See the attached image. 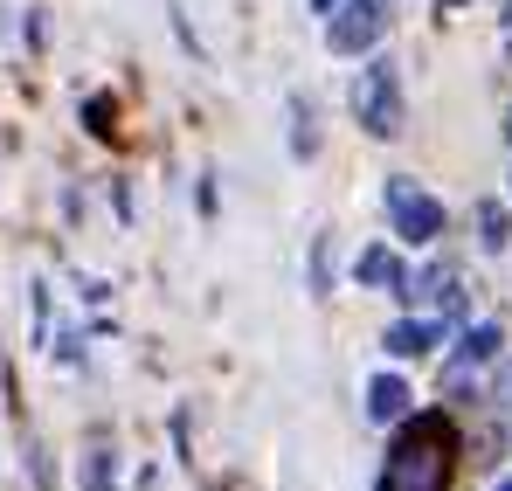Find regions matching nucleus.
Returning a JSON list of instances; mask_svg holds the SVG:
<instances>
[{"mask_svg":"<svg viewBox=\"0 0 512 491\" xmlns=\"http://www.w3.org/2000/svg\"><path fill=\"white\" fill-rule=\"evenodd\" d=\"M402 409H409V388H402L395 374H381V381L367 388V415H374V422H395Z\"/></svg>","mask_w":512,"mask_h":491,"instance_id":"nucleus-7","label":"nucleus"},{"mask_svg":"<svg viewBox=\"0 0 512 491\" xmlns=\"http://www.w3.org/2000/svg\"><path fill=\"white\" fill-rule=\"evenodd\" d=\"M84 118H90V132H111V104H104V97H90Z\"/></svg>","mask_w":512,"mask_h":491,"instance_id":"nucleus-11","label":"nucleus"},{"mask_svg":"<svg viewBox=\"0 0 512 491\" xmlns=\"http://www.w3.org/2000/svg\"><path fill=\"white\" fill-rule=\"evenodd\" d=\"M450 478H457V422L450 415L402 422V436L388 450V471H381V491H450Z\"/></svg>","mask_w":512,"mask_h":491,"instance_id":"nucleus-1","label":"nucleus"},{"mask_svg":"<svg viewBox=\"0 0 512 491\" xmlns=\"http://www.w3.org/2000/svg\"><path fill=\"white\" fill-rule=\"evenodd\" d=\"M436 339H443V326H429V319H402V326H388V353H395V360H423Z\"/></svg>","mask_w":512,"mask_h":491,"instance_id":"nucleus-6","label":"nucleus"},{"mask_svg":"<svg viewBox=\"0 0 512 491\" xmlns=\"http://www.w3.org/2000/svg\"><path fill=\"white\" fill-rule=\"evenodd\" d=\"M353 118L374 132V139H395L402 132V77H395V63L388 56H374L360 83H353Z\"/></svg>","mask_w":512,"mask_h":491,"instance_id":"nucleus-2","label":"nucleus"},{"mask_svg":"<svg viewBox=\"0 0 512 491\" xmlns=\"http://www.w3.org/2000/svg\"><path fill=\"white\" fill-rule=\"evenodd\" d=\"M353 270H360V284H374V291H402V284H409V270H402L395 249H360Z\"/></svg>","mask_w":512,"mask_h":491,"instance_id":"nucleus-5","label":"nucleus"},{"mask_svg":"<svg viewBox=\"0 0 512 491\" xmlns=\"http://www.w3.org/2000/svg\"><path fill=\"white\" fill-rule=\"evenodd\" d=\"M478 229H485V249H506V208H478Z\"/></svg>","mask_w":512,"mask_h":491,"instance_id":"nucleus-9","label":"nucleus"},{"mask_svg":"<svg viewBox=\"0 0 512 491\" xmlns=\"http://www.w3.org/2000/svg\"><path fill=\"white\" fill-rule=\"evenodd\" d=\"M436 7H464V0H436Z\"/></svg>","mask_w":512,"mask_h":491,"instance_id":"nucleus-14","label":"nucleus"},{"mask_svg":"<svg viewBox=\"0 0 512 491\" xmlns=\"http://www.w3.org/2000/svg\"><path fill=\"white\" fill-rule=\"evenodd\" d=\"M388 215L402 243H436L443 236V201H429L416 180H388Z\"/></svg>","mask_w":512,"mask_h":491,"instance_id":"nucleus-3","label":"nucleus"},{"mask_svg":"<svg viewBox=\"0 0 512 491\" xmlns=\"http://www.w3.org/2000/svg\"><path fill=\"white\" fill-rule=\"evenodd\" d=\"M312 7H319V14H333V7H340V0H312Z\"/></svg>","mask_w":512,"mask_h":491,"instance_id":"nucleus-13","label":"nucleus"},{"mask_svg":"<svg viewBox=\"0 0 512 491\" xmlns=\"http://www.w3.org/2000/svg\"><path fill=\"white\" fill-rule=\"evenodd\" d=\"M506 139H512V111H506Z\"/></svg>","mask_w":512,"mask_h":491,"instance_id":"nucleus-15","label":"nucleus"},{"mask_svg":"<svg viewBox=\"0 0 512 491\" xmlns=\"http://www.w3.org/2000/svg\"><path fill=\"white\" fill-rule=\"evenodd\" d=\"M506 21H512V7H506Z\"/></svg>","mask_w":512,"mask_h":491,"instance_id":"nucleus-17","label":"nucleus"},{"mask_svg":"<svg viewBox=\"0 0 512 491\" xmlns=\"http://www.w3.org/2000/svg\"><path fill=\"white\" fill-rule=\"evenodd\" d=\"M291 146H298V153H319V132H312V111H305V104H298V132H291Z\"/></svg>","mask_w":512,"mask_h":491,"instance_id":"nucleus-10","label":"nucleus"},{"mask_svg":"<svg viewBox=\"0 0 512 491\" xmlns=\"http://www.w3.org/2000/svg\"><path fill=\"white\" fill-rule=\"evenodd\" d=\"M499 491H512V478H506V485H499Z\"/></svg>","mask_w":512,"mask_h":491,"instance_id":"nucleus-16","label":"nucleus"},{"mask_svg":"<svg viewBox=\"0 0 512 491\" xmlns=\"http://www.w3.org/2000/svg\"><path fill=\"white\" fill-rule=\"evenodd\" d=\"M381 28H388V7H381V0H340V7H333L326 42H333L340 56H360V49H374V42H381Z\"/></svg>","mask_w":512,"mask_h":491,"instance_id":"nucleus-4","label":"nucleus"},{"mask_svg":"<svg viewBox=\"0 0 512 491\" xmlns=\"http://www.w3.org/2000/svg\"><path fill=\"white\" fill-rule=\"evenodd\" d=\"M499 346H506L499 326H471V332H464V346H457V360H464V367H471V360H499Z\"/></svg>","mask_w":512,"mask_h":491,"instance_id":"nucleus-8","label":"nucleus"},{"mask_svg":"<svg viewBox=\"0 0 512 491\" xmlns=\"http://www.w3.org/2000/svg\"><path fill=\"white\" fill-rule=\"evenodd\" d=\"M90 491H111V471H104V457L90 464Z\"/></svg>","mask_w":512,"mask_h":491,"instance_id":"nucleus-12","label":"nucleus"}]
</instances>
